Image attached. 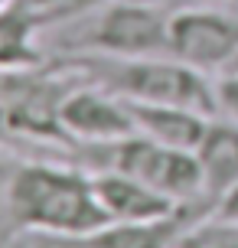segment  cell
<instances>
[{
	"instance_id": "15",
	"label": "cell",
	"mask_w": 238,
	"mask_h": 248,
	"mask_svg": "<svg viewBox=\"0 0 238 248\" xmlns=\"http://www.w3.org/2000/svg\"><path fill=\"white\" fill-rule=\"evenodd\" d=\"M222 75H238V52H235V59L225 65V72H222Z\"/></svg>"
},
{
	"instance_id": "12",
	"label": "cell",
	"mask_w": 238,
	"mask_h": 248,
	"mask_svg": "<svg viewBox=\"0 0 238 248\" xmlns=\"http://www.w3.org/2000/svg\"><path fill=\"white\" fill-rule=\"evenodd\" d=\"M176 248H238V222L206 216L183 232Z\"/></svg>"
},
{
	"instance_id": "4",
	"label": "cell",
	"mask_w": 238,
	"mask_h": 248,
	"mask_svg": "<svg viewBox=\"0 0 238 248\" xmlns=\"http://www.w3.org/2000/svg\"><path fill=\"white\" fill-rule=\"evenodd\" d=\"M212 202H186L183 209L150 225L114 222L95 232H16L7 248H176L189 225L212 216Z\"/></svg>"
},
{
	"instance_id": "16",
	"label": "cell",
	"mask_w": 238,
	"mask_h": 248,
	"mask_svg": "<svg viewBox=\"0 0 238 248\" xmlns=\"http://www.w3.org/2000/svg\"><path fill=\"white\" fill-rule=\"evenodd\" d=\"M7 3H10V0H0V10H3V7H7Z\"/></svg>"
},
{
	"instance_id": "14",
	"label": "cell",
	"mask_w": 238,
	"mask_h": 248,
	"mask_svg": "<svg viewBox=\"0 0 238 248\" xmlns=\"http://www.w3.org/2000/svg\"><path fill=\"white\" fill-rule=\"evenodd\" d=\"M212 216H215V219H225V222H238V183L232 186L219 202H215Z\"/></svg>"
},
{
	"instance_id": "6",
	"label": "cell",
	"mask_w": 238,
	"mask_h": 248,
	"mask_svg": "<svg viewBox=\"0 0 238 248\" xmlns=\"http://www.w3.org/2000/svg\"><path fill=\"white\" fill-rule=\"evenodd\" d=\"M59 124L65 137L78 147L114 144L137 134V124L124 108V101L98 85H78L59 105Z\"/></svg>"
},
{
	"instance_id": "2",
	"label": "cell",
	"mask_w": 238,
	"mask_h": 248,
	"mask_svg": "<svg viewBox=\"0 0 238 248\" xmlns=\"http://www.w3.org/2000/svg\"><path fill=\"white\" fill-rule=\"evenodd\" d=\"M62 56H170V10L144 0H104L101 7L69 23L46 30Z\"/></svg>"
},
{
	"instance_id": "8",
	"label": "cell",
	"mask_w": 238,
	"mask_h": 248,
	"mask_svg": "<svg viewBox=\"0 0 238 248\" xmlns=\"http://www.w3.org/2000/svg\"><path fill=\"white\" fill-rule=\"evenodd\" d=\"M124 101V108L131 111L137 134H147L160 144L170 147H183V150H196L199 140L206 137V127L212 118H206L199 111L189 108H173V105H147V101Z\"/></svg>"
},
{
	"instance_id": "1",
	"label": "cell",
	"mask_w": 238,
	"mask_h": 248,
	"mask_svg": "<svg viewBox=\"0 0 238 248\" xmlns=\"http://www.w3.org/2000/svg\"><path fill=\"white\" fill-rule=\"evenodd\" d=\"M69 69H75L88 85H98L127 101L147 105H173L189 108L206 118H219V92L209 75L173 59V56H144V59H118V56H59Z\"/></svg>"
},
{
	"instance_id": "10",
	"label": "cell",
	"mask_w": 238,
	"mask_h": 248,
	"mask_svg": "<svg viewBox=\"0 0 238 248\" xmlns=\"http://www.w3.org/2000/svg\"><path fill=\"white\" fill-rule=\"evenodd\" d=\"M43 62H49V56L36 46V26L13 3H7L0 10V72L36 69Z\"/></svg>"
},
{
	"instance_id": "7",
	"label": "cell",
	"mask_w": 238,
	"mask_h": 248,
	"mask_svg": "<svg viewBox=\"0 0 238 248\" xmlns=\"http://www.w3.org/2000/svg\"><path fill=\"white\" fill-rule=\"evenodd\" d=\"M91 186H95L101 209L111 216V222L150 225V222H160V219H170L183 209L176 199L163 196V193L150 189L147 183H140L127 173H118V170H95Z\"/></svg>"
},
{
	"instance_id": "13",
	"label": "cell",
	"mask_w": 238,
	"mask_h": 248,
	"mask_svg": "<svg viewBox=\"0 0 238 248\" xmlns=\"http://www.w3.org/2000/svg\"><path fill=\"white\" fill-rule=\"evenodd\" d=\"M215 92H219V114L238 124V75H222L215 82Z\"/></svg>"
},
{
	"instance_id": "5",
	"label": "cell",
	"mask_w": 238,
	"mask_h": 248,
	"mask_svg": "<svg viewBox=\"0 0 238 248\" xmlns=\"http://www.w3.org/2000/svg\"><path fill=\"white\" fill-rule=\"evenodd\" d=\"M170 56L202 72H225L238 52V16L222 10H173L170 13Z\"/></svg>"
},
{
	"instance_id": "11",
	"label": "cell",
	"mask_w": 238,
	"mask_h": 248,
	"mask_svg": "<svg viewBox=\"0 0 238 248\" xmlns=\"http://www.w3.org/2000/svg\"><path fill=\"white\" fill-rule=\"evenodd\" d=\"M10 3L36 26V33H46V30H52L59 23L85 16L88 10L101 7L104 0H10Z\"/></svg>"
},
{
	"instance_id": "3",
	"label": "cell",
	"mask_w": 238,
	"mask_h": 248,
	"mask_svg": "<svg viewBox=\"0 0 238 248\" xmlns=\"http://www.w3.org/2000/svg\"><path fill=\"white\" fill-rule=\"evenodd\" d=\"M85 170H118L147 183L150 189L176 199L179 206L186 202H212L202 186V167L196 150L170 147L147 134H131L114 144H98V147H78ZM215 206V202H212Z\"/></svg>"
},
{
	"instance_id": "9",
	"label": "cell",
	"mask_w": 238,
	"mask_h": 248,
	"mask_svg": "<svg viewBox=\"0 0 238 248\" xmlns=\"http://www.w3.org/2000/svg\"><path fill=\"white\" fill-rule=\"evenodd\" d=\"M202 167V186L206 196L219 202L228 189L238 183V124L228 118H212L206 127V137L196 147Z\"/></svg>"
}]
</instances>
